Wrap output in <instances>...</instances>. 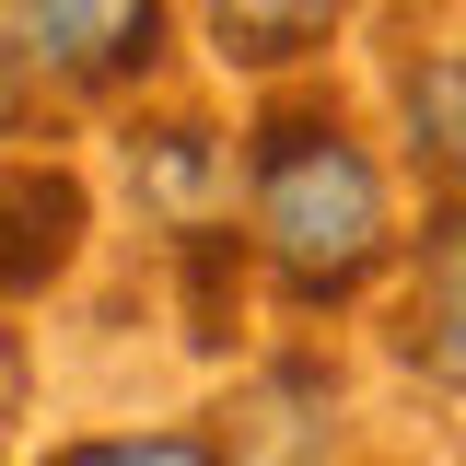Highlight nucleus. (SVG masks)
I'll return each instance as SVG.
<instances>
[{
  "mask_svg": "<svg viewBox=\"0 0 466 466\" xmlns=\"http://www.w3.org/2000/svg\"><path fill=\"white\" fill-rule=\"evenodd\" d=\"M12 397H24V350L0 339V420H12Z\"/></svg>",
  "mask_w": 466,
  "mask_h": 466,
  "instance_id": "8",
  "label": "nucleus"
},
{
  "mask_svg": "<svg viewBox=\"0 0 466 466\" xmlns=\"http://www.w3.org/2000/svg\"><path fill=\"white\" fill-rule=\"evenodd\" d=\"M82 245V187L58 164H0V291H35Z\"/></svg>",
  "mask_w": 466,
  "mask_h": 466,
  "instance_id": "2",
  "label": "nucleus"
},
{
  "mask_svg": "<svg viewBox=\"0 0 466 466\" xmlns=\"http://www.w3.org/2000/svg\"><path fill=\"white\" fill-rule=\"evenodd\" d=\"M12 47H24V70H58V82H106V70H140L152 58V12H128V0H106V12H12Z\"/></svg>",
  "mask_w": 466,
  "mask_h": 466,
  "instance_id": "3",
  "label": "nucleus"
},
{
  "mask_svg": "<svg viewBox=\"0 0 466 466\" xmlns=\"http://www.w3.org/2000/svg\"><path fill=\"white\" fill-rule=\"evenodd\" d=\"M47 466H222L198 431H116V443H70V455H47Z\"/></svg>",
  "mask_w": 466,
  "mask_h": 466,
  "instance_id": "7",
  "label": "nucleus"
},
{
  "mask_svg": "<svg viewBox=\"0 0 466 466\" xmlns=\"http://www.w3.org/2000/svg\"><path fill=\"white\" fill-rule=\"evenodd\" d=\"M408 152L466 187V58H420L408 70Z\"/></svg>",
  "mask_w": 466,
  "mask_h": 466,
  "instance_id": "5",
  "label": "nucleus"
},
{
  "mask_svg": "<svg viewBox=\"0 0 466 466\" xmlns=\"http://www.w3.org/2000/svg\"><path fill=\"white\" fill-rule=\"evenodd\" d=\"M408 350H420V373L466 385V210H443V222H431V245H420V303H408Z\"/></svg>",
  "mask_w": 466,
  "mask_h": 466,
  "instance_id": "4",
  "label": "nucleus"
},
{
  "mask_svg": "<svg viewBox=\"0 0 466 466\" xmlns=\"http://www.w3.org/2000/svg\"><path fill=\"white\" fill-rule=\"evenodd\" d=\"M257 233L303 303H339L385 257V187L327 116H268L257 128Z\"/></svg>",
  "mask_w": 466,
  "mask_h": 466,
  "instance_id": "1",
  "label": "nucleus"
},
{
  "mask_svg": "<svg viewBox=\"0 0 466 466\" xmlns=\"http://www.w3.org/2000/svg\"><path fill=\"white\" fill-rule=\"evenodd\" d=\"M222 58H291V47H327V12H210Z\"/></svg>",
  "mask_w": 466,
  "mask_h": 466,
  "instance_id": "6",
  "label": "nucleus"
}]
</instances>
